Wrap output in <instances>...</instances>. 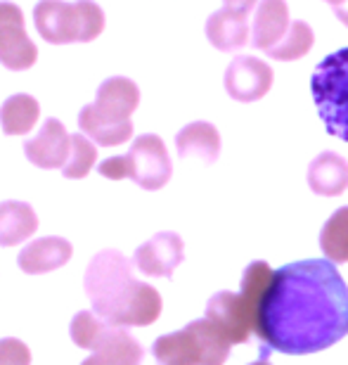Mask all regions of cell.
Listing matches in <instances>:
<instances>
[{"label": "cell", "instance_id": "5bb4252c", "mask_svg": "<svg viewBox=\"0 0 348 365\" xmlns=\"http://www.w3.org/2000/svg\"><path fill=\"white\" fill-rule=\"evenodd\" d=\"M292 19H289L287 0H260L253 12L251 46L258 50H270L285 38Z\"/></svg>", "mask_w": 348, "mask_h": 365}, {"label": "cell", "instance_id": "9a60e30c", "mask_svg": "<svg viewBox=\"0 0 348 365\" xmlns=\"http://www.w3.org/2000/svg\"><path fill=\"white\" fill-rule=\"evenodd\" d=\"M71 254H74V247H71L69 240L41 237V240H33L31 245H26L24 250L19 252L17 264L21 271L28 275H43V273L62 268L71 259Z\"/></svg>", "mask_w": 348, "mask_h": 365}, {"label": "cell", "instance_id": "d4e9b609", "mask_svg": "<svg viewBox=\"0 0 348 365\" xmlns=\"http://www.w3.org/2000/svg\"><path fill=\"white\" fill-rule=\"evenodd\" d=\"M0 365H31V351L21 339H0Z\"/></svg>", "mask_w": 348, "mask_h": 365}, {"label": "cell", "instance_id": "7402d4cb", "mask_svg": "<svg viewBox=\"0 0 348 365\" xmlns=\"http://www.w3.org/2000/svg\"><path fill=\"white\" fill-rule=\"evenodd\" d=\"M112 327L114 325L105 323L95 311H78L69 325V334L76 346L88 349V351H97L102 346V341L107 339V334L112 332Z\"/></svg>", "mask_w": 348, "mask_h": 365}, {"label": "cell", "instance_id": "5b68a950", "mask_svg": "<svg viewBox=\"0 0 348 365\" xmlns=\"http://www.w3.org/2000/svg\"><path fill=\"white\" fill-rule=\"evenodd\" d=\"M33 24L41 38L53 46L90 43L105 31V12L95 0H41L33 7Z\"/></svg>", "mask_w": 348, "mask_h": 365}, {"label": "cell", "instance_id": "3957f363", "mask_svg": "<svg viewBox=\"0 0 348 365\" xmlns=\"http://www.w3.org/2000/svg\"><path fill=\"white\" fill-rule=\"evenodd\" d=\"M140 105V88L126 76H112L97 88L95 102L78 114V126L95 145L116 148L133 135L130 116Z\"/></svg>", "mask_w": 348, "mask_h": 365}, {"label": "cell", "instance_id": "d6986e66", "mask_svg": "<svg viewBox=\"0 0 348 365\" xmlns=\"http://www.w3.org/2000/svg\"><path fill=\"white\" fill-rule=\"evenodd\" d=\"M142 346L137 339L123 327H112L102 346L97 349L90 359H85L81 365H140L142 363Z\"/></svg>", "mask_w": 348, "mask_h": 365}, {"label": "cell", "instance_id": "4316f807", "mask_svg": "<svg viewBox=\"0 0 348 365\" xmlns=\"http://www.w3.org/2000/svg\"><path fill=\"white\" fill-rule=\"evenodd\" d=\"M332 10H334V14L339 17V21H342V24H346V26H348V0H344V3L334 5V7H332Z\"/></svg>", "mask_w": 348, "mask_h": 365}, {"label": "cell", "instance_id": "52a82bcc", "mask_svg": "<svg viewBox=\"0 0 348 365\" xmlns=\"http://www.w3.org/2000/svg\"><path fill=\"white\" fill-rule=\"evenodd\" d=\"M310 93L327 133L348 143V46L317 62Z\"/></svg>", "mask_w": 348, "mask_h": 365}, {"label": "cell", "instance_id": "7c38bea8", "mask_svg": "<svg viewBox=\"0 0 348 365\" xmlns=\"http://www.w3.org/2000/svg\"><path fill=\"white\" fill-rule=\"evenodd\" d=\"M71 150V135L67 133L64 123L55 116L46 119L41 130L24 143V155L38 169H64Z\"/></svg>", "mask_w": 348, "mask_h": 365}, {"label": "cell", "instance_id": "cb8c5ba5", "mask_svg": "<svg viewBox=\"0 0 348 365\" xmlns=\"http://www.w3.org/2000/svg\"><path fill=\"white\" fill-rule=\"evenodd\" d=\"M97 162V148L95 143L90 140L88 135L83 133H76L71 135V150H69V159L64 164V178L69 180H78V178H85L90 173V169L95 166Z\"/></svg>", "mask_w": 348, "mask_h": 365}, {"label": "cell", "instance_id": "e0dca14e", "mask_svg": "<svg viewBox=\"0 0 348 365\" xmlns=\"http://www.w3.org/2000/svg\"><path fill=\"white\" fill-rule=\"evenodd\" d=\"M306 178L315 195L337 197L348 190V162L337 152H322L308 164Z\"/></svg>", "mask_w": 348, "mask_h": 365}, {"label": "cell", "instance_id": "ba28073f", "mask_svg": "<svg viewBox=\"0 0 348 365\" xmlns=\"http://www.w3.org/2000/svg\"><path fill=\"white\" fill-rule=\"evenodd\" d=\"M100 176L110 180H135L142 190H162L173 176V164L164 140L154 133L135 138L128 155L110 157L97 166Z\"/></svg>", "mask_w": 348, "mask_h": 365}, {"label": "cell", "instance_id": "8992f818", "mask_svg": "<svg viewBox=\"0 0 348 365\" xmlns=\"http://www.w3.org/2000/svg\"><path fill=\"white\" fill-rule=\"evenodd\" d=\"M230 339L209 318L192 320L183 330L164 334L154 341L152 354L159 365H226Z\"/></svg>", "mask_w": 348, "mask_h": 365}, {"label": "cell", "instance_id": "277c9868", "mask_svg": "<svg viewBox=\"0 0 348 365\" xmlns=\"http://www.w3.org/2000/svg\"><path fill=\"white\" fill-rule=\"evenodd\" d=\"M270 266L265 261H253L242 275V289L237 294L218 292L209 299L206 318L230 339V344H246L256 332V318L268 284L273 280Z\"/></svg>", "mask_w": 348, "mask_h": 365}, {"label": "cell", "instance_id": "83f0119b", "mask_svg": "<svg viewBox=\"0 0 348 365\" xmlns=\"http://www.w3.org/2000/svg\"><path fill=\"white\" fill-rule=\"evenodd\" d=\"M251 365H270L265 359H260V361H256V363H251Z\"/></svg>", "mask_w": 348, "mask_h": 365}, {"label": "cell", "instance_id": "4fadbf2b", "mask_svg": "<svg viewBox=\"0 0 348 365\" xmlns=\"http://www.w3.org/2000/svg\"><path fill=\"white\" fill-rule=\"evenodd\" d=\"M249 14L230 10H216L211 17L206 19V38L209 43L221 50V53H235L242 50L244 46H249L251 41V29H249Z\"/></svg>", "mask_w": 348, "mask_h": 365}, {"label": "cell", "instance_id": "7a4b0ae2", "mask_svg": "<svg viewBox=\"0 0 348 365\" xmlns=\"http://www.w3.org/2000/svg\"><path fill=\"white\" fill-rule=\"evenodd\" d=\"M133 266L119 250H102L85 268L83 289L93 311L114 327H147L162 316V294L135 280Z\"/></svg>", "mask_w": 348, "mask_h": 365}, {"label": "cell", "instance_id": "ffe728a7", "mask_svg": "<svg viewBox=\"0 0 348 365\" xmlns=\"http://www.w3.org/2000/svg\"><path fill=\"white\" fill-rule=\"evenodd\" d=\"M41 119V105L33 95H10L0 107V126L5 135H26Z\"/></svg>", "mask_w": 348, "mask_h": 365}, {"label": "cell", "instance_id": "ac0fdd59", "mask_svg": "<svg viewBox=\"0 0 348 365\" xmlns=\"http://www.w3.org/2000/svg\"><path fill=\"white\" fill-rule=\"evenodd\" d=\"M38 230V216L31 204L7 200L0 204V247L26 242Z\"/></svg>", "mask_w": 348, "mask_h": 365}, {"label": "cell", "instance_id": "f1b7e54d", "mask_svg": "<svg viewBox=\"0 0 348 365\" xmlns=\"http://www.w3.org/2000/svg\"><path fill=\"white\" fill-rule=\"evenodd\" d=\"M327 3H329L332 7H334V5H339V3H344V0H327Z\"/></svg>", "mask_w": 348, "mask_h": 365}, {"label": "cell", "instance_id": "9c48e42d", "mask_svg": "<svg viewBox=\"0 0 348 365\" xmlns=\"http://www.w3.org/2000/svg\"><path fill=\"white\" fill-rule=\"evenodd\" d=\"M38 60V48L28 38L24 26V12L19 5L3 0L0 3V64L10 71H26Z\"/></svg>", "mask_w": 348, "mask_h": 365}, {"label": "cell", "instance_id": "8fae6325", "mask_svg": "<svg viewBox=\"0 0 348 365\" xmlns=\"http://www.w3.org/2000/svg\"><path fill=\"white\" fill-rule=\"evenodd\" d=\"M183 259H185L183 237L178 232L164 230L137 247L133 264L137 271L149 277H171L173 271L183 264Z\"/></svg>", "mask_w": 348, "mask_h": 365}, {"label": "cell", "instance_id": "2e32d148", "mask_svg": "<svg viewBox=\"0 0 348 365\" xmlns=\"http://www.w3.org/2000/svg\"><path fill=\"white\" fill-rule=\"evenodd\" d=\"M176 150L180 159L197 157L204 164H213L221 155V133L209 121H192L178 130Z\"/></svg>", "mask_w": 348, "mask_h": 365}, {"label": "cell", "instance_id": "30bf717a", "mask_svg": "<svg viewBox=\"0 0 348 365\" xmlns=\"http://www.w3.org/2000/svg\"><path fill=\"white\" fill-rule=\"evenodd\" d=\"M273 69L270 64L263 62L260 57L251 55H237L228 64L223 83L232 100L237 102H256L265 98L273 88Z\"/></svg>", "mask_w": 348, "mask_h": 365}, {"label": "cell", "instance_id": "6da1fadb", "mask_svg": "<svg viewBox=\"0 0 348 365\" xmlns=\"http://www.w3.org/2000/svg\"><path fill=\"white\" fill-rule=\"evenodd\" d=\"M265 351L317 354L348 334V287L334 261L306 259L278 268L256 318Z\"/></svg>", "mask_w": 348, "mask_h": 365}, {"label": "cell", "instance_id": "603a6c76", "mask_svg": "<svg viewBox=\"0 0 348 365\" xmlns=\"http://www.w3.org/2000/svg\"><path fill=\"white\" fill-rule=\"evenodd\" d=\"M313 43H315V34H313V29H310V24H306L303 19H296L292 21L285 38H282L278 46H273L270 50H265V53L270 55L273 60L294 62V60H301L303 55H308Z\"/></svg>", "mask_w": 348, "mask_h": 365}, {"label": "cell", "instance_id": "484cf974", "mask_svg": "<svg viewBox=\"0 0 348 365\" xmlns=\"http://www.w3.org/2000/svg\"><path fill=\"white\" fill-rule=\"evenodd\" d=\"M223 5L230 7V10H237V12L249 14L253 7L258 5V0H223Z\"/></svg>", "mask_w": 348, "mask_h": 365}, {"label": "cell", "instance_id": "44dd1931", "mask_svg": "<svg viewBox=\"0 0 348 365\" xmlns=\"http://www.w3.org/2000/svg\"><path fill=\"white\" fill-rule=\"evenodd\" d=\"M320 250L334 264L348 261V207L337 209L320 230Z\"/></svg>", "mask_w": 348, "mask_h": 365}]
</instances>
